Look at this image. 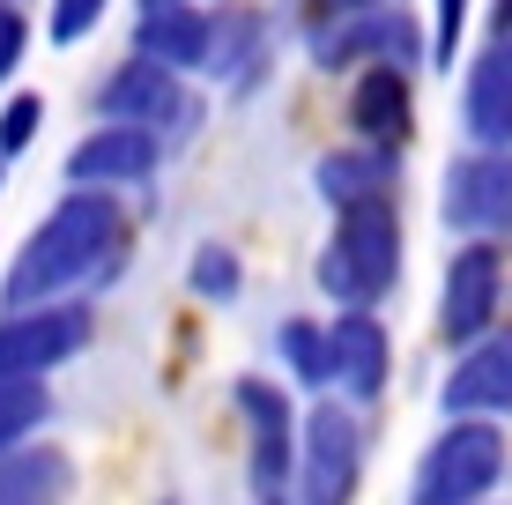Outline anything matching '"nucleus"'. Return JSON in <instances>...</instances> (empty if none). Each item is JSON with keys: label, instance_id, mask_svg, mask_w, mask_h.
I'll list each match as a JSON object with an SVG mask.
<instances>
[{"label": "nucleus", "instance_id": "1a4fd4ad", "mask_svg": "<svg viewBox=\"0 0 512 505\" xmlns=\"http://www.w3.org/2000/svg\"><path fill=\"white\" fill-rule=\"evenodd\" d=\"M416 23L409 15H386V0L379 8H357V15H334V23L312 30V60L327 67V75H342V67H379V60H394V67H416Z\"/></svg>", "mask_w": 512, "mask_h": 505}, {"label": "nucleus", "instance_id": "bb28decb", "mask_svg": "<svg viewBox=\"0 0 512 505\" xmlns=\"http://www.w3.org/2000/svg\"><path fill=\"white\" fill-rule=\"evenodd\" d=\"M498 30H512V0H498Z\"/></svg>", "mask_w": 512, "mask_h": 505}, {"label": "nucleus", "instance_id": "aec40b11", "mask_svg": "<svg viewBox=\"0 0 512 505\" xmlns=\"http://www.w3.org/2000/svg\"><path fill=\"white\" fill-rule=\"evenodd\" d=\"M275 350H282V364H290L297 387H327V327L320 320H282Z\"/></svg>", "mask_w": 512, "mask_h": 505}, {"label": "nucleus", "instance_id": "a211bd4d", "mask_svg": "<svg viewBox=\"0 0 512 505\" xmlns=\"http://www.w3.org/2000/svg\"><path fill=\"white\" fill-rule=\"evenodd\" d=\"M75 498V461L60 446H8L0 454V505H67Z\"/></svg>", "mask_w": 512, "mask_h": 505}, {"label": "nucleus", "instance_id": "412c9836", "mask_svg": "<svg viewBox=\"0 0 512 505\" xmlns=\"http://www.w3.org/2000/svg\"><path fill=\"white\" fill-rule=\"evenodd\" d=\"M186 283H193V298H208V305H231L238 290H245V268H238V253H231V246H193Z\"/></svg>", "mask_w": 512, "mask_h": 505}, {"label": "nucleus", "instance_id": "5701e85b", "mask_svg": "<svg viewBox=\"0 0 512 505\" xmlns=\"http://www.w3.org/2000/svg\"><path fill=\"white\" fill-rule=\"evenodd\" d=\"M104 8H112V0H52L45 8V38L52 45H82L104 23Z\"/></svg>", "mask_w": 512, "mask_h": 505}, {"label": "nucleus", "instance_id": "423d86ee", "mask_svg": "<svg viewBox=\"0 0 512 505\" xmlns=\"http://www.w3.org/2000/svg\"><path fill=\"white\" fill-rule=\"evenodd\" d=\"M438 216L461 238H512V149H468L446 164Z\"/></svg>", "mask_w": 512, "mask_h": 505}, {"label": "nucleus", "instance_id": "9b49d317", "mask_svg": "<svg viewBox=\"0 0 512 505\" xmlns=\"http://www.w3.org/2000/svg\"><path fill=\"white\" fill-rule=\"evenodd\" d=\"M164 164V134L156 127H127V119H104L67 149V186H149Z\"/></svg>", "mask_w": 512, "mask_h": 505}, {"label": "nucleus", "instance_id": "6e6552de", "mask_svg": "<svg viewBox=\"0 0 512 505\" xmlns=\"http://www.w3.org/2000/svg\"><path fill=\"white\" fill-rule=\"evenodd\" d=\"M90 305L82 298H45L23 312H0V372H60L67 357L90 350Z\"/></svg>", "mask_w": 512, "mask_h": 505}, {"label": "nucleus", "instance_id": "f3484780", "mask_svg": "<svg viewBox=\"0 0 512 505\" xmlns=\"http://www.w3.org/2000/svg\"><path fill=\"white\" fill-rule=\"evenodd\" d=\"M401 179V149H379V142H357V149H327L312 164V186L327 194V208H349L364 194H394Z\"/></svg>", "mask_w": 512, "mask_h": 505}, {"label": "nucleus", "instance_id": "f03ea898", "mask_svg": "<svg viewBox=\"0 0 512 505\" xmlns=\"http://www.w3.org/2000/svg\"><path fill=\"white\" fill-rule=\"evenodd\" d=\"M312 275L334 298V312L342 305L379 312V298L401 283V208H394V194H364V201L334 208V231H327Z\"/></svg>", "mask_w": 512, "mask_h": 505}, {"label": "nucleus", "instance_id": "9d476101", "mask_svg": "<svg viewBox=\"0 0 512 505\" xmlns=\"http://www.w3.org/2000/svg\"><path fill=\"white\" fill-rule=\"evenodd\" d=\"M97 119H127V127H186V75L164 60H149V52H134V60H119L112 75H104L97 90Z\"/></svg>", "mask_w": 512, "mask_h": 505}, {"label": "nucleus", "instance_id": "b1692460", "mask_svg": "<svg viewBox=\"0 0 512 505\" xmlns=\"http://www.w3.org/2000/svg\"><path fill=\"white\" fill-rule=\"evenodd\" d=\"M468 30V0H431V60L453 67V45Z\"/></svg>", "mask_w": 512, "mask_h": 505}, {"label": "nucleus", "instance_id": "a878e982", "mask_svg": "<svg viewBox=\"0 0 512 505\" xmlns=\"http://www.w3.org/2000/svg\"><path fill=\"white\" fill-rule=\"evenodd\" d=\"M357 8H379V0H312V15L334 23V15H357Z\"/></svg>", "mask_w": 512, "mask_h": 505}, {"label": "nucleus", "instance_id": "cd10ccee", "mask_svg": "<svg viewBox=\"0 0 512 505\" xmlns=\"http://www.w3.org/2000/svg\"><path fill=\"white\" fill-rule=\"evenodd\" d=\"M141 8H156V0H141Z\"/></svg>", "mask_w": 512, "mask_h": 505}, {"label": "nucleus", "instance_id": "f257e3e1", "mask_svg": "<svg viewBox=\"0 0 512 505\" xmlns=\"http://www.w3.org/2000/svg\"><path fill=\"white\" fill-rule=\"evenodd\" d=\"M127 260V208H119L112 186H75V194L52 201V216L23 238L8 283H0V305L23 312L45 298H67L82 283H104Z\"/></svg>", "mask_w": 512, "mask_h": 505}, {"label": "nucleus", "instance_id": "0eeeda50", "mask_svg": "<svg viewBox=\"0 0 512 505\" xmlns=\"http://www.w3.org/2000/svg\"><path fill=\"white\" fill-rule=\"evenodd\" d=\"M498 305H505V253H498V238H468L446 260V283H438V335L453 350H468L475 335L498 327Z\"/></svg>", "mask_w": 512, "mask_h": 505}, {"label": "nucleus", "instance_id": "ddd939ff", "mask_svg": "<svg viewBox=\"0 0 512 505\" xmlns=\"http://www.w3.org/2000/svg\"><path fill=\"white\" fill-rule=\"evenodd\" d=\"M438 409L446 416H498V424L512 416V327L505 320L453 357L446 387H438Z\"/></svg>", "mask_w": 512, "mask_h": 505}, {"label": "nucleus", "instance_id": "20e7f679", "mask_svg": "<svg viewBox=\"0 0 512 505\" xmlns=\"http://www.w3.org/2000/svg\"><path fill=\"white\" fill-rule=\"evenodd\" d=\"M357 483H364V424H357V409L320 402L297 424L290 498L297 505H357Z\"/></svg>", "mask_w": 512, "mask_h": 505}, {"label": "nucleus", "instance_id": "393cba45", "mask_svg": "<svg viewBox=\"0 0 512 505\" xmlns=\"http://www.w3.org/2000/svg\"><path fill=\"white\" fill-rule=\"evenodd\" d=\"M23 52H30V15L15 0H0V82L23 67Z\"/></svg>", "mask_w": 512, "mask_h": 505}, {"label": "nucleus", "instance_id": "dca6fc26", "mask_svg": "<svg viewBox=\"0 0 512 505\" xmlns=\"http://www.w3.org/2000/svg\"><path fill=\"white\" fill-rule=\"evenodd\" d=\"M461 127H468L475 149H512V60H505L498 38H490V45L468 60V82H461Z\"/></svg>", "mask_w": 512, "mask_h": 505}, {"label": "nucleus", "instance_id": "4be33fe9", "mask_svg": "<svg viewBox=\"0 0 512 505\" xmlns=\"http://www.w3.org/2000/svg\"><path fill=\"white\" fill-rule=\"evenodd\" d=\"M38 127H45V97L38 90H15L8 104H0V164H15V156L38 142Z\"/></svg>", "mask_w": 512, "mask_h": 505}, {"label": "nucleus", "instance_id": "39448f33", "mask_svg": "<svg viewBox=\"0 0 512 505\" xmlns=\"http://www.w3.org/2000/svg\"><path fill=\"white\" fill-rule=\"evenodd\" d=\"M238 416H245V483L253 505H282L297 476V409L275 379H238Z\"/></svg>", "mask_w": 512, "mask_h": 505}, {"label": "nucleus", "instance_id": "7ed1b4c3", "mask_svg": "<svg viewBox=\"0 0 512 505\" xmlns=\"http://www.w3.org/2000/svg\"><path fill=\"white\" fill-rule=\"evenodd\" d=\"M505 476V431L498 416H446L431 454L416 461L409 505H483Z\"/></svg>", "mask_w": 512, "mask_h": 505}, {"label": "nucleus", "instance_id": "2eb2a0df", "mask_svg": "<svg viewBox=\"0 0 512 505\" xmlns=\"http://www.w3.org/2000/svg\"><path fill=\"white\" fill-rule=\"evenodd\" d=\"M134 52L193 75V67H208V52H216V15H208L201 0H156L134 23Z\"/></svg>", "mask_w": 512, "mask_h": 505}, {"label": "nucleus", "instance_id": "6ab92c4d", "mask_svg": "<svg viewBox=\"0 0 512 505\" xmlns=\"http://www.w3.org/2000/svg\"><path fill=\"white\" fill-rule=\"evenodd\" d=\"M45 416H52L45 372H0V454H8V446H23Z\"/></svg>", "mask_w": 512, "mask_h": 505}, {"label": "nucleus", "instance_id": "f8f14e48", "mask_svg": "<svg viewBox=\"0 0 512 505\" xmlns=\"http://www.w3.org/2000/svg\"><path fill=\"white\" fill-rule=\"evenodd\" d=\"M386 372H394V342H386V320L364 305H342L327 320V387H342L349 402H379Z\"/></svg>", "mask_w": 512, "mask_h": 505}, {"label": "nucleus", "instance_id": "4468645a", "mask_svg": "<svg viewBox=\"0 0 512 505\" xmlns=\"http://www.w3.org/2000/svg\"><path fill=\"white\" fill-rule=\"evenodd\" d=\"M416 127V75L394 60L379 67H357V90H349V134L357 142H379V149H401Z\"/></svg>", "mask_w": 512, "mask_h": 505}]
</instances>
